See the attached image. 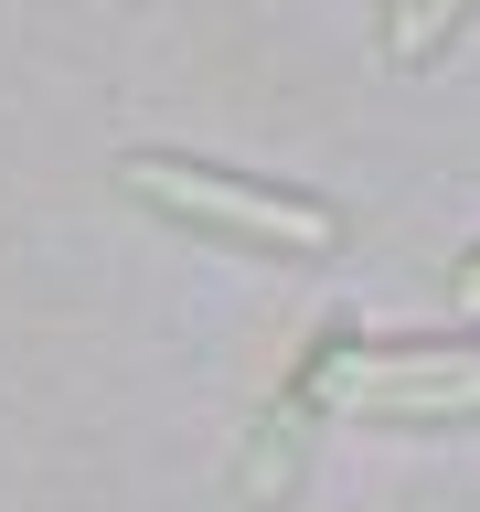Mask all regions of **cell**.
<instances>
[{
	"label": "cell",
	"instance_id": "obj_1",
	"mask_svg": "<svg viewBox=\"0 0 480 512\" xmlns=\"http://www.w3.org/2000/svg\"><path fill=\"white\" fill-rule=\"evenodd\" d=\"M107 171H118V192L139 214H160L171 235H192L214 256H246V267H320L352 235V214L331 192L267 182V171H224V160H192V150H118Z\"/></svg>",
	"mask_w": 480,
	"mask_h": 512
},
{
	"label": "cell",
	"instance_id": "obj_2",
	"mask_svg": "<svg viewBox=\"0 0 480 512\" xmlns=\"http://www.w3.org/2000/svg\"><path fill=\"white\" fill-rule=\"evenodd\" d=\"M299 395H310L331 427H480V331L459 342H406V331H384V342H320L299 363Z\"/></svg>",
	"mask_w": 480,
	"mask_h": 512
},
{
	"label": "cell",
	"instance_id": "obj_3",
	"mask_svg": "<svg viewBox=\"0 0 480 512\" xmlns=\"http://www.w3.org/2000/svg\"><path fill=\"white\" fill-rule=\"evenodd\" d=\"M470 22H480V0H374V54L395 75H427V64H448V43Z\"/></svg>",
	"mask_w": 480,
	"mask_h": 512
},
{
	"label": "cell",
	"instance_id": "obj_4",
	"mask_svg": "<svg viewBox=\"0 0 480 512\" xmlns=\"http://www.w3.org/2000/svg\"><path fill=\"white\" fill-rule=\"evenodd\" d=\"M448 310H459V320H480V246L448 267Z\"/></svg>",
	"mask_w": 480,
	"mask_h": 512
}]
</instances>
